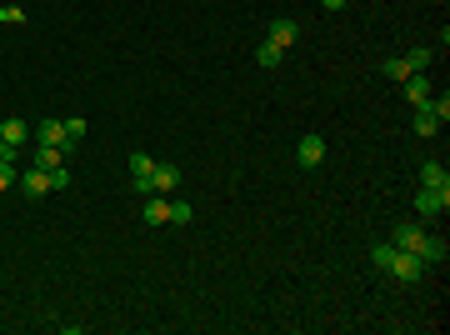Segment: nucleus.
Listing matches in <instances>:
<instances>
[{
	"label": "nucleus",
	"instance_id": "f257e3e1",
	"mask_svg": "<svg viewBox=\"0 0 450 335\" xmlns=\"http://www.w3.org/2000/svg\"><path fill=\"white\" fill-rule=\"evenodd\" d=\"M385 275H396V281H406V286H415V281H425V260L396 245V255H390V270H385Z\"/></svg>",
	"mask_w": 450,
	"mask_h": 335
},
{
	"label": "nucleus",
	"instance_id": "f03ea898",
	"mask_svg": "<svg viewBox=\"0 0 450 335\" xmlns=\"http://www.w3.org/2000/svg\"><path fill=\"white\" fill-rule=\"evenodd\" d=\"M181 190V165L176 160H155L150 171V195H176Z\"/></svg>",
	"mask_w": 450,
	"mask_h": 335
},
{
	"label": "nucleus",
	"instance_id": "7ed1b4c3",
	"mask_svg": "<svg viewBox=\"0 0 450 335\" xmlns=\"http://www.w3.org/2000/svg\"><path fill=\"white\" fill-rule=\"evenodd\" d=\"M415 210H420V220H435V215H445V210H450V190L420 185V190H415Z\"/></svg>",
	"mask_w": 450,
	"mask_h": 335
},
{
	"label": "nucleus",
	"instance_id": "20e7f679",
	"mask_svg": "<svg viewBox=\"0 0 450 335\" xmlns=\"http://www.w3.org/2000/svg\"><path fill=\"white\" fill-rule=\"evenodd\" d=\"M296 160L305 165V171H315V165L325 160V140H320V135H300V145H296Z\"/></svg>",
	"mask_w": 450,
	"mask_h": 335
},
{
	"label": "nucleus",
	"instance_id": "39448f33",
	"mask_svg": "<svg viewBox=\"0 0 450 335\" xmlns=\"http://www.w3.org/2000/svg\"><path fill=\"white\" fill-rule=\"evenodd\" d=\"M16 185H20V190H25L30 200H40V195H50V171H40V165H30V171H25V176H20Z\"/></svg>",
	"mask_w": 450,
	"mask_h": 335
},
{
	"label": "nucleus",
	"instance_id": "423d86ee",
	"mask_svg": "<svg viewBox=\"0 0 450 335\" xmlns=\"http://www.w3.org/2000/svg\"><path fill=\"white\" fill-rule=\"evenodd\" d=\"M420 236H425V226H420V220H401V226H396V240H390V245H401V250H411V255H415Z\"/></svg>",
	"mask_w": 450,
	"mask_h": 335
},
{
	"label": "nucleus",
	"instance_id": "0eeeda50",
	"mask_svg": "<svg viewBox=\"0 0 450 335\" xmlns=\"http://www.w3.org/2000/svg\"><path fill=\"white\" fill-rule=\"evenodd\" d=\"M415 255H420L425 265H445V255H450V245H445V240H435V236H420V245H415Z\"/></svg>",
	"mask_w": 450,
	"mask_h": 335
},
{
	"label": "nucleus",
	"instance_id": "6e6552de",
	"mask_svg": "<svg viewBox=\"0 0 450 335\" xmlns=\"http://www.w3.org/2000/svg\"><path fill=\"white\" fill-rule=\"evenodd\" d=\"M296 35H300V25H296V20H280V16L270 20V40H275L280 50H291V45H296Z\"/></svg>",
	"mask_w": 450,
	"mask_h": 335
},
{
	"label": "nucleus",
	"instance_id": "1a4fd4ad",
	"mask_svg": "<svg viewBox=\"0 0 450 335\" xmlns=\"http://www.w3.org/2000/svg\"><path fill=\"white\" fill-rule=\"evenodd\" d=\"M420 185H435V190H450V171H445L440 160H425V165H420Z\"/></svg>",
	"mask_w": 450,
	"mask_h": 335
},
{
	"label": "nucleus",
	"instance_id": "9d476101",
	"mask_svg": "<svg viewBox=\"0 0 450 335\" xmlns=\"http://www.w3.org/2000/svg\"><path fill=\"white\" fill-rule=\"evenodd\" d=\"M171 220V195H150L145 200V226H165Z\"/></svg>",
	"mask_w": 450,
	"mask_h": 335
},
{
	"label": "nucleus",
	"instance_id": "9b49d317",
	"mask_svg": "<svg viewBox=\"0 0 450 335\" xmlns=\"http://www.w3.org/2000/svg\"><path fill=\"white\" fill-rule=\"evenodd\" d=\"M435 130H440V121L430 116V95H425V100L415 105V135H435Z\"/></svg>",
	"mask_w": 450,
	"mask_h": 335
},
{
	"label": "nucleus",
	"instance_id": "f8f14e48",
	"mask_svg": "<svg viewBox=\"0 0 450 335\" xmlns=\"http://www.w3.org/2000/svg\"><path fill=\"white\" fill-rule=\"evenodd\" d=\"M35 165L40 171H55V165H66V150L61 145H35Z\"/></svg>",
	"mask_w": 450,
	"mask_h": 335
},
{
	"label": "nucleus",
	"instance_id": "ddd939ff",
	"mask_svg": "<svg viewBox=\"0 0 450 335\" xmlns=\"http://www.w3.org/2000/svg\"><path fill=\"white\" fill-rule=\"evenodd\" d=\"M150 171H155V155L135 150V155H130V181H150Z\"/></svg>",
	"mask_w": 450,
	"mask_h": 335
},
{
	"label": "nucleus",
	"instance_id": "4468645a",
	"mask_svg": "<svg viewBox=\"0 0 450 335\" xmlns=\"http://www.w3.org/2000/svg\"><path fill=\"white\" fill-rule=\"evenodd\" d=\"M0 135H6V145H16V150H20L30 130H25V121H0Z\"/></svg>",
	"mask_w": 450,
	"mask_h": 335
},
{
	"label": "nucleus",
	"instance_id": "2eb2a0df",
	"mask_svg": "<svg viewBox=\"0 0 450 335\" xmlns=\"http://www.w3.org/2000/svg\"><path fill=\"white\" fill-rule=\"evenodd\" d=\"M280 55H286V50H280L275 40H265V45L255 50V66H265V71H275V66H280Z\"/></svg>",
	"mask_w": 450,
	"mask_h": 335
},
{
	"label": "nucleus",
	"instance_id": "dca6fc26",
	"mask_svg": "<svg viewBox=\"0 0 450 335\" xmlns=\"http://www.w3.org/2000/svg\"><path fill=\"white\" fill-rule=\"evenodd\" d=\"M430 61H435V45H415V50H406V66H411V71H425Z\"/></svg>",
	"mask_w": 450,
	"mask_h": 335
},
{
	"label": "nucleus",
	"instance_id": "f3484780",
	"mask_svg": "<svg viewBox=\"0 0 450 335\" xmlns=\"http://www.w3.org/2000/svg\"><path fill=\"white\" fill-rule=\"evenodd\" d=\"M380 71H385V75H390V80H411V75H415V71H411V66H406V55H390V61H385V66H380Z\"/></svg>",
	"mask_w": 450,
	"mask_h": 335
},
{
	"label": "nucleus",
	"instance_id": "a211bd4d",
	"mask_svg": "<svg viewBox=\"0 0 450 335\" xmlns=\"http://www.w3.org/2000/svg\"><path fill=\"white\" fill-rule=\"evenodd\" d=\"M406 95H411V105H420V100H425V95H430V80H425V75H420V71H415V75H411V80H406Z\"/></svg>",
	"mask_w": 450,
	"mask_h": 335
},
{
	"label": "nucleus",
	"instance_id": "6ab92c4d",
	"mask_svg": "<svg viewBox=\"0 0 450 335\" xmlns=\"http://www.w3.org/2000/svg\"><path fill=\"white\" fill-rule=\"evenodd\" d=\"M171 220H176V226H190V220H195L190 200H171Z\"/></svg>",
	"mask_w": 450,
	"mask_h": 335
},
{
	"label": "nucleus",
	"instance_id": "aec40b11",
	"mask_svg": "<svg viewBox=\"0 0 450 335\" xmlns=\"http://www.w3.org/2000/svg\"><path fill=\"white\" fill-rule=\"evenodd\" d=\"M390 255H396V245H375V250H370V265H375V270H390Z\"/></svg>",
	"mask_w": 450,
	"mask_h": 335
},
{
	"label": "nucleus",
	"instance_id": "412c9836",
	"mask_svg": "<svg viewBox=\"0 0 450 335\" xmlns=\"http://www.w3.org/2000/svg\"><path fill=\"white\" fill-rule=\"evenodd\" d=\"M16 181H20V176H16V165H11V160H0V195H6Z\"/></svg>",
	"mask_w": 450,
	"mask_h": 335
},
{
	"label": "nucleus",
	"instance_id": "4be33fe9",
	"mask_svg": "<svg viewBox=\"0 0 450 335\" xmlns=\"http://www.w3.org/2000/svg\"><path fill=\"white\" fill-rule=\"evenodd\" d=\"M71 185V171H66V165H55V171H50V190H66Z\"/></svg>",
	"mask_w": 450,
	"mask_h": 335
},
{
	"label": "nucleus",
	"instance_id": "5701e85b",
	"mask_svg": "<svg viewBox=\"0 0 450 335\" xmlns=\"http://www.w3.org/2000/svg\"><path fill=\"white\" fill-rule=\"evenodd\" d=\"M0 20H6V25H20L25 11H20V6H0Z\"/></svg>",
	"mask_w": 450,
	"mask_h": 335
},
{
	"label": "nucleus",
	"instance_id": "b1692460",
	"mask_svg": "<svg viewBox=\"0 0 450 335\" xmlns=\"http://www.w3.org/2000/svg\"><path fill=\"white\" fill-rule=\"evenodd\" d=\"M85 130H90V126H85V121H80V116H75V121H66V135H71V140H80V135H85Z\"/></svg>",
	"mask_w": 450,
	"mask_h": 335
},
{
	"label": "nucleus",
	"instance_id": "393cba45",
	"mask_svg": "<svg viewBox=\"0 0 450 335\" xmlns=\"http://www.w3.org/2000/svg\"><path fill=\"white\" fill-rule=\"evenodd\" d=\"M0 160H20V150H16V145H6V135H0Z\"/></svg>",
	"mask_w": 450,
	"mask_h": 335
},
{
	"label": "nucleus",
	"instance_id": "a878e982",
	"mask_svg": "<svg viewBox=\"0 0 450 335\" xmlns=\"http://www.w3.org/2000/svg\"><path fill=\"white\" fill-rule=\"evenodd\" d=\"M320 6H325V11H341V6H346V0H320Z\"/></svg>",
	"mask_w": 450,
	"mask_h": 335
}]
</instances>
